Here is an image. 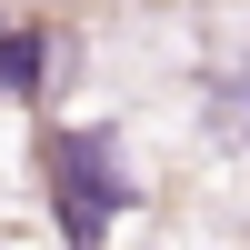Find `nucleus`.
Instances as JSON below:
<instances>
[{
    "label": "nucleus",
    "mask_w": 250,
    "mask_h": 250,
    "mask_svg": "<svg viewBox=\"0 0 250 250\" xmlns=\"http://www.w3.org/2000/svg\"><path fill=\"white\" fill-rule=\"evenodd\" d=\"M40 180H50V220H60V240H70V250H110V220L140 200L130 160H120V130H100V120L50 130Z\"/></svg>",
    "instance_id": "obj_1"
},
{
    "label": "nucleus",
    "mask_w": 250,
    "mask_h": 250,
    "mask_svg": "<svg viewBox=\"0 0 250 250\" xmlns=\"http://www.w3.org/2000/svg\"><path fill=\"white\" fill-rule=\"evenodd\" d=\"M50 70V30H0V100H30Z\"/></svg>",
    "instance_id": "obj_2"
},
{
    "label": "nucleus",
    "mask_w": 250,
    "mask_h": 250,
    "mask_svg": "<svg viewBox=\"0 0 250 250\" xmlns=\"http://www.w3.org/2000/svg\"><path fill=\"white\" fill-rule=\"evenodd\" d=\"M240 130H250V90H240Z\"/></svg>",
    "instance_id": "obj_3"
}]
</instances>
